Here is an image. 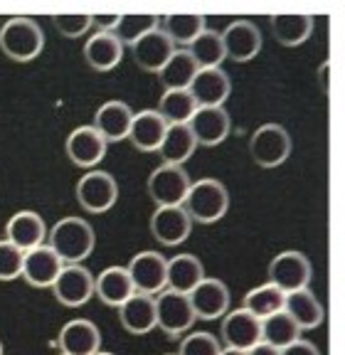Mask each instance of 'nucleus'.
<instances>
[{"label":"nucleus","instance_id":"nucleus-37","mask_svg":"<svg viewBox=\"0 0 345 355\" xmlns=\"http://www.w3.org/2000/svg\"><path fill=\"white\" fill-rule=\"evenodd\" d=\"M161 17L158 15H121L118 25L114 28V35L121 40V44H134L136 40H141L143 35H148L150 30L158 28Z\"/></svg>","mask_w":345,"mask_h":355},{"label":"nucleus","instance_id":"nucleus-29","mask_svg":"<svg viewBox=\"0 0 345 355\" xmlns=\"http://www.w3.org/2000/svg\"><path fill=\"white\" fill-rule=\"evenodd\" d=\"M195 150L197 144L190 126L188 123H178V126H168L158 153H161L163 163H168V166H183L188 158H193Z\"/></svg>","mask_w":345,"mask_h":355},{"label":"nucleus","instance_id":"nucleus-46","mask_svg":"<svg viewBox=\"0 0 345 355\" xmlns=\"http://www.w3.org/2000/svg\"><path fill=\"white\" fill-rule=\"evenodd\" d=\"M96 355H114V353H104V350H99V353H96Z\"/></svg>","mask_w":345,"mask_h":355},{"label":"nucleus","instance_id":"nucleus-35","mask_svg":"<svg viewBox=\"0 0 345 355\" xmlns=\"http://www.w3.org/2000/svg\"><path fill=\"white\" fill-rule=\"evenodd\" d=\"M185 50L190 52V57L195 60V64L200 67V69H215V67H222V62H224L222 35H220L218 30L205 28Z\"/></svg>","mask_w":345,"mask_h":355},{"label":"nucleus","instance_id":"nucleus-38","mask_svg":"<svg viewBox=\"0 0 345 355\" xmlns=\"http://www.w3.org/2000/svg\"><path fill=\"white\" fill-rule=\"evenodd\" d=\"M222 353V343L218 336H212L207 331L185 333V338L180 340V348L175 355H220Z\"/></svg>","mask_w":345,"mask_h":355},{"label":"nucleus","instance_id":"nucleus-41","mask_svg":"<svg viewBox=\"0 0 345 355\" xmlns=\"http://www.w3.org/2000/svg\"><path fill=\"white\" fill-rule=\"evenodd\" d=\"M281 355H321V350H318V345L311 343V340L299 338L296 343L286 345V348L281 350Z\"/></svg>","mask_w":345,"mask_h":355},{"label":"nucleus","instance_id":"nucleus-16","mask_svg":"<svg viewBox=\"0 0 345 355\" xmlns=\"http://www.w3.org/2000/svg\"><path fill=\"white\" fill-rule=\"evenodd\" d=\"M106 141L99 136L94 126H77L72 133L67 136V144H64V150H67V158L74 163L77 168H84V171H94L106 155Z\"/></svg>","mask_w":345,"mask_h":355},{"label":"nucleus","instance_id":"nucleus-19","mask_svg":"<svg viewBox=\"0 0 345 355\" xmlns=\"http://www.w3.org/2000/svg\"><path fill=\"white\" fill-rule=\"evenodd\" d=\"M131 121H134V111H131V106L121 99H112L96 109L94 123H91V126L99 131V136L106 141V144H118V141L128 139Z\"/></svg>","mask_w":345,"mask_h":355},{"label":"nucleus","instance_id":"nucleus-27","mask_svg":"<svg viewBox=\"0 0 345 355\" xmlns=\"http://www.w3.org/2000/svg\"><path fill=\"white\" fill-rule=\"evenodd\" d=\"M284 311L291 316V321L303 331H313L323 323V316H326V311H323V304L318 301V296L308 288H299V291H291L286 294L284 301Z\"/></svg>","mask_w":345,"mask_h":355},{"label":"nucleus","instance_id":"nucleus-22","mask_svg":"<svg viewBox=\"0 0 345 355\" xmlns=\"http://www.w3.org/2000/svg\"><path fill=\"white\" fill-rule=\"evenodd\" d=\"M175 52V44L163 35L161 28L150 30L148 35H143L141 40H136L131 44V55L134 62L143 69V72H161L166 62L170 60V55Z\"/></svg>","mask_w":345,"mask_h":355},{"label":"nucleus","instance_id":"nucleus-34","mask_svg":"<svg viewBox=\"0 0 345 355\" xmlns=\"http://www.w3.org/2000/svg\"><path fill=\"white\" fill-rule=\"evenodd\" d=\"M284 301H286L284 291L267 282V284L254 286L251 291H247L242 309H247L251 316H256L259 321H264V318L274 316V313H278V311H284Z\"/></svg>","mask_w":345,"mask_h":355},{"label":"nucleus","instance_id":"nucleus-23","mask_svg":"<svg viewBox=\"0 0 345 355\" xmlns=\"http://www.w3.org/2000/svg\"><path fill=\"white\" fill-rule=\"evenodd\" d=\"M123 50L126 47H123L116 35L99 30L84 42V60L96 72H112L123 60Z\"/></svg>","mask_w":345,"mask_h":355},{"label":"nucleus","instance_id":"nucleus-3","mask_svg":"<svg viewBox=\"0 0 345 355\" xmlns=\"http://www.w3.org/2000/svg\"><path fill=\"white\" fill-rule=\"evenodd\" d=\"M45 47V33L33 17H10L0 28V50L12 62H33Z\"/></svg>","mask_w":345,"mask_h":355},{"label":"nucleus","instance_id":"nucleus-14","mask_svg":"<svg viewBox=\"0 0 345 355\" xmlns=\"http://www.w3.org/2000/svg\"><path fill=\"white\" fill-rule=\"evenodd\" d=\"M220 35H222V44H224V60L245 64V62H251L262 52V33L249 20L229 22Z\"/></svg>","mask_w":345,"mask_h":355},{"label":"nucleus","instance_id":"nucleus-43","mask_svg":"<svg viewBox=\"0 0 345 355\" xmlns=\"http://www.w3.org/2000/svg\"><path fill=\"white\" fill-rule=\"evenodd\" d=\"M318 87H321L323 94H328V89H330V62H323V64L318 67Z\"/></svg>","mask_w":345,"mask_h":355},{"label":"nucleus","instance_id":"nucleus-18","mask_svg":"<svg viewBox=\"0 0 345 355\" xmlns=\"http://www.w3.org/2000/svg\"><path fill=\"white\" fill-rule=\"evenodd\" d=\"M6 239L20 252L37 250L47 242V222L33 210H20L8 220Z\"/></svg>","mask_w":345,"mask_h":355},{"label":"nucleus","instance_id":"nucleus-28","mask_svg":"<svg viewBox=\"0 0 345 355\" xmlns=\"http://www.w3.org/2000/svg\"><path fill=\"white\" fill-rule=\"evenodd\" d=\"M202 279H205V266L195 254H175L172 259H168L166 288L170 291L190 294Z\"/></svg>","mask_w":345,"mask_h":355},{"label":"nucleus","instance_id":"nucleus-5","mask_svg":"<svg viewBox=\"0 0 345 355\" xmlns=\"http://www.w3.org/2000/svg\"><path fill=\"white\" fill-rule=\"evenodd\" d=\"M269 284H274L276 288H281L284 294L299 291V288H308L313 279V264L303 252L286 250L278 252L267 269Z\"/></svg>","mask_w":345,"mask_h":355},{"label":"nucleus","instance_id":"nucleus-12","mask_svg":"<svg viewBox=\"0 0 345 355\" xmlns=\"http://www.w3.org/2000/svg\"><path fill=\"white\" fill-rule=\"evenodd\" d=\"M188 299L193 304V311H195V318H202V321L222 318L229 311V304H232V294H229L227 284L215 277L202 279L188 294Z\"/></svg>","mask_w":345,"mask_h":355},{"label":"nucleus","instance_id":"nucleus-32","mask_svg":"<svg viewBox=\"0 0 345 355\" xmlns=\"http://www.w3.org/2000/svg\"><path fill=\"white\" fill-rule=\"evenodd\" d=\"M197 72H200V67L190 57V52L175 50L170 55V60L166 62V67L158 72V79H161V84L166 87V92L168 89H188Z\"/></svg>","mask_w":345,"mask_h":355},{"label":"nucleus","instance_id":"nucleus-15","mask_svg":"<svg viewBox=\"0 0 345 355\" xmlns=\"http://www.w3.org/2000/svg\"><path fill=\"white\" fill-rule=\"evenodd\" d=\"M195 222L190 220L183 205L172 207H156L153 217H150V234L163 244V247H178L193 232Z\"/></svg>","mask_w":345,"mask_h":355},{"label":"nucleus","instance_id":"nucleus-42","mask_svg":"<svg viewBox=\"0 0 345 355\" xmlns=\"http://www.w3.org/2000/svg\"><path fill=\"white\" fill-rule=\"evenodd\" d=\"M118 17L121 15H91V25H96L104 33H114V28L118 25Z\"/></svg>","mask_w":345,"mask_h":355},{"label":"nucleus","instance_id":"nucleus-30","mask_svg":"<svg viewBox=\"0 0 345 355\" xmlns=\"http://www.w3.org/2000/svg\"><path fill=\"white\" fill-rule=\"evenodd\" d=\"M272 35L281 47H299L313 35V17L301 12L272 15Z\"/></svg>","mask_w":345,"mask_h":355},{"label":"nucleus","instance_id":"nucleus-26","mask_svg":"<svg viewBox=\"0 0 345 355\" xmlns=\"http://www.w3.org/2000/svg\"><path fill=\"white\" fill-rule=\"evenodd\" d=\"M118 321L134 336L156 331V296L134 294L126 304L118 306Z\"/></svg>","mask_w":345,"mask_h":355},{"label":"nucleus","instance_id":"nucleus-36","mask_svg":"<svg viewBox=\"0 0 345 355\" xmlns=\"http://www.w3.org/2000/svg\"><path fill=\"white\" fill-rule=\"evenodd\" d=\"M301 338V328L291 321V316L286 311H278L274 316L262 321V343L272 345L276 350H284L286 345L296 343Z\"/></svg>","mask_w":345,"mask_h":355},{"label":"nucleus","instance_id":"nucleus-10","mask_svg":"<svg viewBox=\"0 0 345 355\" xmlns=\"http://www.w3.org/2000/svg\"><path fill=\"white\" fill-rule=\"evenodd\" d=\"M128 277L134 282L136 294L158 296L166 288V274H168V259L161 252L145 250L139 252L126 266Z\"/></svg>","mask_w":345,"mask_h":355},{"label":"nucleus","instance_id":"nucleus-6","mask_svg":"<svg viewBox=\"0 0 345 355\" xmlns=\"http://www.w3.org/2000/svg\"><path fill=\"white\" fill-rule=\"evenodd\" d=\"M190 185H193V180H190L188 171L183 166L161 163L148 175L145 190H148V198L156 202V207H172V205H183Z\"/></svg>","mask_w":345,"mask_h":355},{"label":"nucleus","instance_id":"nucleus-48","mask_svg":"<svg viewBox=\"0 0 345 355\" xmlns=\"http://www.w3.org/2000/svg\"><path fill=\"white\" fill-rule=\"evenodd\" d=\"M60 355H62V353H60Z\"/></svg>","mask_w":345,"mask_h":355},{"label":"nucleus","instance_id":"nucleus-4","mask_svg":"<svg viewBox=\"0 0 345 355\" xmlns=\"http://www.w3.org/2000/svg\"><path fill=\"white\" fill-rule=\"evenodd\" d=\"M294 141L281 123H264L249 139V155L259 168H278L289 161Z\"/></svg>","mask_w":345,"mask_h":355},{"label":"nucleus","instance_id":"nucleus-1","mask_svg":"<svg viewBox=\"0 0 345 355\" xmlns=\"http://www.w3.org/2000/svg\"><path fill=\"white\" fill-rule=\"evenodd\" d=\"M47 247L60 257L64 264H82L94 252L96 234L89 220L82 217H62L47 232Z\"/></svg>","mask_w":345,"mask_h":355},{"label":"nucleus","instance_id":"nucleus-2","mask_svg":"<svg viewBox=\"0 0 345 355\" xmlns=\"http://www.w3.org/2000/svg\"><path fill=\"white\" fill-rule=\"evenodd\" d=\"M185 212L193 222L200 225H215L229 210V193L218 178H202L190 185L183 202Z\"/></svg>","mask_w":345,"mask_h":355},{"label":"nucleus","instance_id":"nucleus-21","mask_svg":"<svg viewBox=\"0 0 345 355\" xmlns=\"http://www.w3.org/2000/svg\"><path fill=\"white\" fill-rule=\"evenodd\" d=\"M62 266H64V261H62L47 244H42L37 250L25 252L23 277L20 279H25V282L35 288H52L55 279L60 277Z\"/></svg>","mask_w":345,"mask_h":355},{"label":"nucleus","instance_id":"nucleus-13","mask_svg":"<svg viewBox=\"0 0 345 355\" xmlns=\"http://www.w3.org/2000/svg\"><path fill=\"white\" fill-rule=\"evenodd\" d=\"M188 126L195 136L197 146L215 148L222 141H227V136L232 133V119H229L224 106H197Z\"/></svg>","mask_w":345,"mask_h":355},{"label":"nucleus","instance_id":"nucleus-44","mask_svg":"<svg viewBox=\"0 0 345 355\" xmlns=\"http://www.w3.org/2000/svg\"><path fill=\"white\" fill-rule=\"evenodd\" d=\"M247 355H281V350L272 348V345H267V343H256L254 348L247 350Z\"/></svg>","mask_w":345,"mask_h":355},{"label":"nucleus","instance_id":"nucleus-9","mask_svg":"<svg viewBox=\"0 0 345 355\" xmlns=\"http://www.w3.org/2000/svg\"><path fill=\"white\" fill-rule=\"evenodd\" d=\"M52 294L67 309H79L94 299V274L84 264H64L52 284Z\"/></svg>","mask_w":345,"mask_h":355},{"label":"nucleus","instance_id":"nucleus-45","mask_svg":"<svg viewBox=\"0 0 345 355\" xmlns=\"http://www.w3.org/2000/svg\"><path fill=\"white\" fill-rule=\"evenodd\" d=\"M220 355H247V350H234V348H222Z\"/></svg>","mask_w":345,"mask_h":355},{"label":"nucleus","instance_id":"nucleus-7","mask_svg":"<svg viewBox=\"0 0 345 355\" xmlns=\"http://www.w3.org/2000/svg\"><path fill=\"white\" fill-rule=\"evenodd\" d=\"M195 321V311H193L188 294L163 288L156 296V328H161L166 336H170V338L185 336Z\"/></svg>","mask_w":345,"mask_h":355},{"label":"nucleus","instance_id":"nucleus-31","mask_svg":"<svg viewBox=\"0 0 345 355\" xmlns=\"http://www.w3.org/2000/svg\"><path fill=\"white\" fill-rule=\"evenodd\" d=\"M158 28L163 30L172 44H185L188 47L197 35L205 30V15H193V12H172V15H163Z\"/></svg>","mask_w":345,"mask_h":355},{"label":"nucleus","instance_id":"nucleus-11","mask_svg":"<svg viewBox=\"0 0 345 355\" xmlns=\"http://www.w3.org/2000/svg\"><path fill=\"white\" fill-rule=\"evenodd\" d=\"M220 336H222V340H220L222 348L249 350L256 343H262V321L256 316H251L247 309L227 311L222 316Z\"/></svg>","mask_w":345,"mask_h":355},{"label":"nucleus","instance_id":"nucleus-25","mask_svg":"<svg viewBox=\"0 0 345 355\" xmlns=\"http://www.w3.org/2000/svg\"><path fill=\"white\" fill-rule=\"evenodd\" d=\"M136 294L134 282L128 277L126 266H106L104 272L94 277V296H99L101 304L118 309Z\"/></svg>","mask_w":345,"mask_h":355},{"label":"nucleus","instance_id":"nucleus-17","mask_svg":"<svg viewBox=\"0 0 345 355\" xmlns=\"http://www.w3.org/2000/svg\"><path fill=\"white\" fill-rule=\"evenodd\" d=\"M57 345L62 355H96L101 350V331L89 318H74L60 328Z\"/></svg>","mask_w":345,"mask_h":355},{"label":"nucleus","instance_id":"nucleus-33","mask_svg":"<svg viewBox=\"0 0 345 355\" xmlns=\"http://www.w3.org/2000/svg\"><path fill=\"white\" fill-rule=\"evenodd\" d=\"M156 111L168 126H178V123H188L193 119V114L197 111V104L188 89H168V92H163Z\"/></svg>","mask_w":345,"mask_h":355},{"label":"nucleus","instance_id":"nucleus-24","mask_svg":"<svg viewBox=\"0 0 345 355\" xmlns=\"http://www.w3.org/2000/svg\"><path fill=\"white\" fill-rule=\"evenodd\" d=\"M168 131V123L163 121V116L156 109H143L139 114H134V121L128 128V141L143 153H153L161 148L163 136Z\"/></svg>","mask_w":345,"mask_h":355},{"label":"nucleus","instance_id":"nucleus-8","mask_svg":"<svg viewBox=\"0 0 345 355\" xmlns=\"http://www.w3.org/2000/svg\"><path fill=\"white\" fill-rule=\"evenodd\" d=\"M77 200L89 215H101V212L112 210L118 200L116 178L99 168L87 171L77 183Z\"/></svg>","mask_w":345,"mask_h":355},{"label":"nucleus","instance_id":"nucleus-40","mask_svg":"<svg viewBox=\"0 0 345 355\" xmlns=\"http://www.w3.org/2000/svg\"><path fill=\"white\" fill-rule=\"evenodd\" d=\"M52 22L64 37H82L91 28V15H52Z\"/></svg>","mask_w":345,"mask_h":355},{"label":"nucleus","instance_id":"nucleus-47","mask_svg":"<svg viewBox=\"0 0 345 355\" xmlns=\"http://www.w3.org/2000/svg\"><path fill=\"white\" fill-rule=\"evenodd\" d=\"M0 355H3V343H0Z\"/></svg>","mask_w":345,"mask_h":355},{"label":"nucleus","instance_id":"nucleus-39","mask_svg":"<svg viewBox=\"0 0 345 355\" xmlns=\"http://www.w3.org/2000/svg\"><path fill=\"white\" fill-rule=\"evenodd\" d=\"M25 252H20L8 239H0V282H12L23 277Z\"/></svg>","mask_w":345,"mask_h":355},{"label":"nucleus","instance_id":"nucleus-20","mask_svg":"<svg viewBox=\"0 0 345 355\" xmlns=\"http://www.w3.org/2000/svg\"><path fill=\"white\" fill-rule=\"evenodd\" d=\"M197 106H224V101L232 94V79L222 67L215 69H200L188 87Z\"/></svg>","mask_w":345,"mask_h":355}]
</instances>
